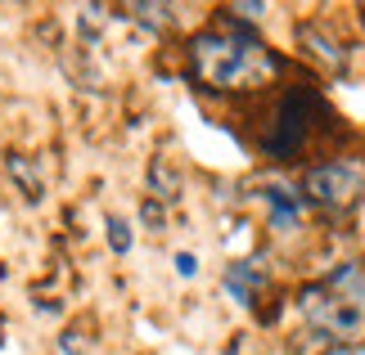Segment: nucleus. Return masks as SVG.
I'll use <instances>...</instances> for the list:
<instances>
[{"label":"nucleus","mask_w":365,"mask_h":355,"mask_svg":"<svg viewBox=\"0 0 365 355\" xmlns=\"http://www.w3.org/2000/svg\"><path fill=\"white\" fill-rule=\"evenodd\" d=\"M190 73L199 86L235 95V90H262L279 77L275 50H266L257 36L248 32L240 18H221L217 27L190 36Z\"/></svg>","instance_id":"obj_1"},{"label":"nucleus","mask_w":365,"mask_h":355,"mask_svg":"<svg viewBox=\"0 0 365 355\" xmlns=\"http://www.w3.org/2000/svg\"><path fill=\"white\" fill-rule=\"evenodd\" d=\"M302 198L316 207H329V211H347L365 194V162L356 158H329V162H316L307 166L302 176Z\"/></svg>","instance_id":"obj_2"},{"label":"nucleus","mask_w":365,"mask_h":355,"mask_svg":"<svg viewBox=\"0 0 365 355\" xmlns=\"http://www.w3.org/2000/svg\"><path fill=\"white\" fill-rule=\"evenodd\" d=\"M302 315L312 319L316 333L325 337H361L365 333V302H352V297L325 288V283H312V288H302Z\"/></svg>","instance_id":"obj_3"},{"label":"nucleus","mask_w":365,"mask_h":355,"mask_svg":"<svg viewBox=\"0 0 365 355\" xmlns=\"http://www.w3.org/2000/svg\"><path fill=\"white\" fill-rule=\"evenodd\" d=\"M316 95L307 90H284L275 104V117H271V135H266V153L271 158H293V153L307 149L312 139V117H316Z\"/></svg>","instance_id":"obj_4"},{"label":"nucleus","mask_w":365,"mask_h":355,"mask_svg":"<svg viewBox=\"0 0 365 355\" xmlns=\"http://www.w3.org/2000/svg\"><path fill=\"white\" fill-rule=\"evenodd\" d=\"M298 41H302V50L312 54V59H320L325 68H334V73H343V68H347V50H343L320 23H302V27H298Z\"/></svg>","instance_id":"obj_5"},{"label":"nucleus","mask_w":365,"mask_h":355,"mask_svg":"<svg viewBox=\"0 0 365 355\" xmlns=\"http://www.w3.org/2000/svg\"><path fill=\"white\" fill-rule=\"evenodd\" d=\"M262 198H266V207H271V225H275V230H293V225H298L307 198L293 194V184L275 180V184H266V189H262Z\"/></svg>","instance_id":"obj_6"},{"label":"nucleus","mask_w":365,"mask_h":355,"mask_svg":"<svg viewBox=\"0 0 365 355\" xmlns=\"http://www.w3.org/2000/svg\"><path fill=\"white\" fill-rule=\"evenodd\" d=\"M262 265L257 261H230L226 265V275H221V283H226V292L235 297V302H244V306H252V292L262 288Z\"/></svg>","instance_id":"obj_7"},{"label":"nucleus","mask_w":365,"mask_h":355,"mask_svg":"<svg viewBox=\"0 0 365 355\" xmlns=\"http://www.w3.org/2000/svg\"><path fill=\"white\" fill-rule=\"evenodd\" d=\"M5 166H9V180L19 184V189H23L27 198H32V203H36L41 194H46V184H41V176H36V162H32V158L14 153V158H5Z\"/></svg>","instance_id":"obj_8"},{"label":"nucleus","mask_w":365,"mask_h":355,"mask_svg":"<svg viewBox=\"0 0 365 355\" xmlns=\"http://www.w3.org/2000/svg\"><path fill=\"white\" fill-rule=\"evenodd\" d=\"M140 27H153V32H163L167 23H172V5H131L126 9Z\"/></svg>","instance_id":"obj_9"},{"label":"nucleus","mask_w":365,"mask_h":355,"mask_svg":"<svg viewBox=\"0 0 365 355\" xmlns=\"http://www.w3.org/2000/svg\"><path fill=\"white\" fill-rule=\"evenodd\" d=\"M108 248H113L118 257L131 252V225H126L122 216H108Z\"/></svg>","instance_id":"obj_10"},{"label":"nucleus","mask_w":365,"mask_h":355,"mask_svg":"<svg viewBox=\"0 0 365 355\" xmlns=\"http://www.w3.org/2000/svg\"><path fill=\"white\" fill-rule=\"evenodd\" d=\"M59 346H63V355H91V346L81 342V333H77V329H68V333L59 337Z\"/></svg>","instance_id":"obj_11"},{"label":"nucleus","mask_w":365,"mask_h":355,"mask_svg":"<svg viewBox=\"0 0 365 355\" xmlns=\"http://www.w3.org/2000/svg\"><path fill=\"white\" fill-rule=\"evenodd\" d=\"M194 270H199V261H194L190 252H176V275L180 279H194Z\"/></svg>","instance_id":"obj_12"}]
</instances>
